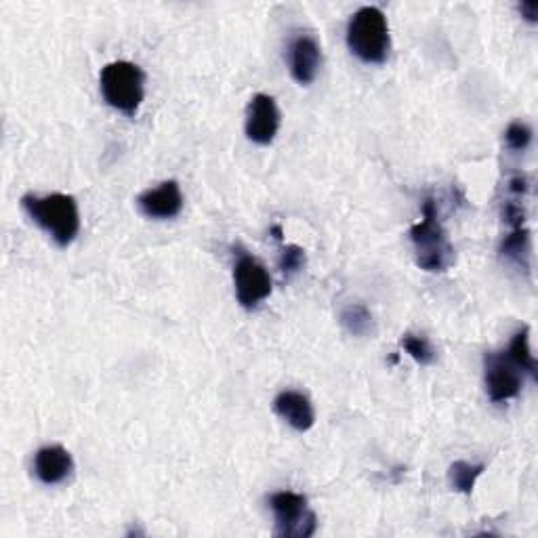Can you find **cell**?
Returning a JSON list of instances; mask_svg holds the SVG:
<instances>
[{"label": "cell", "instance_id": "cell-17", "mask_svg": "<svg viewBox=\"0 0 538 538\" xmlns=\"http://www.w3.org/2000/svg\"><path fill=\"white\" fill-rule=\"evenodd\" d=\"M305 261H307V255H305V248H301L299 244H286L282 248V255H280V261H278V267L282 276L291 278L295 274H299L301 269L305 267Z\"/></svg>", "mask_w": 538, "mask_h": 538}, {"label": "cell", "instance_id": "cell-6", "mask_svg": "<svg viewBox=\"0 0 538 538\" xmlns=\"http://www.w3.org/2000/svg\"><path fill=\"white\" fill-rule=\"evenodd\" d=\"M236 299L244 309H255L261 301L272 295V278L263 263L242 253L234 265Z\"/></svg>", "mask_w": 538, "mask_h": 538}, {"label": "cell", "instance_id": "cell-12", "mask_svg": "<svg viewBox=\"0 0 538 538\" xmlns=\"http://www.w3.org/2000/svg\"><path fill=\"white\" fill-rule=\"evenodd\" d=\"M274 410L280 419L297 431H309L316 423V412L312 402L301 391H282L274 400Z\"/></svg>", "mask_w": 538, "mask_h": 538}, {"label": "cell", "instance_id": "cell-18", "mask_svg": "<svg viewBox=\"0 0 538 538\" xmlns=\"http://www.w3.org/2000/svg\"><path fill=\"white\" fill-rule=\"evenodd\" d=\"M402 347L406 349V354H408L412 360L419 362V364H423V366H427V364H431L433 360H436V351H433L431 343H429L425 337L404 335V337H402Z\"/></svg>", "mask_w": 538, "mask_h": 538}, {"label": "cell", "instance_id": "cell-21", "mask_svg": "<svg viewBox=\"0 0 538 538\" xmlns=\"http://www.w3.org/2000/svg\"><path fill=\"white\" fill-rule=\"evenodd\" d=\"M528 188H530V185H528V177L522 175V173H517V175H513V177L509 179V194L515 196V198L526 196V194H528Z\"/></svg>", "mask_w": 538, "mask_h": 538}, {"label": "cell", "instance_id": "cell-9", "mask_svg": "<svg viewBox=\"0 0 538 538\" xmlns=\"http://www.w3.org/2000/svg\"><path fill=\"white\" fill-rule=\"evenodd\" d=\"M322 66L320 43L309 34H299L288 45V68L299 85H312Z\"/></svg>", "mask_w": 538, "mask_h": 538}, {"label": "cell", "instance_id": "cell-8", "mask_svg": "<svg viewBox=\"0 0 538 538\" xmlns=\"http://www.w3.org/2000/svg\"><path fill=\"white\" fill-rule=\"evenodd\" d=\"M278 129H280V110L276 106V99L265 93L255 95L246 110V124H244L246 137L257 143V146H269V143L276 139Z\"/></svg>", "mask_w": 538, "mask_h": 538}, {"label": "cell", "instance_id": "cell-3", "mask_svg": "<svg viewBox=\"0 0 538 538\" xmlns=\"http://www.w3.org/2000/svg\"><path fill=\"white\" fill-rule=\"evenodd\" d=\"M347 47L364 64H383L391 49L387 17L377 7H362L347 24Z\"/></svg>", "mask_w": 538, "mask_h": 538}, {"label": "cell", "instance_id": "cell-19", "mask_svg": "<svg viewBox=\"0 0 538 538\" xmlns=\"http://www.w3.org/2000/svg\"><path fill=\"white\" fill-rule=\"evenodd\" d=\"M505 143L513 152H524L532 143V129L524 122H511L505 131Z\"/></svg>", "mask_w": 538, "mask_h": 538}, {"label": "cell", "instance_id": "cell-2", "mask_svg": "<svg viewBox=\"0 0 538 538\" xmlns=\"http://www.w3.org/2000/svg\"><path fill=\"white\" fill-rule=\"evenodd\" d=\"M410 240L415 246L417 265L425 272H446L454 261V248L438 219V206L433 198L423 202V219L412 225Z\"/></svg>", "mask_w": 538, "mask_h": 538}, {"label": "cell", "instance_id": "cell-15", "mask_svg": "<svg viewBox=\"0 0 538 538\" xmlns=\"http://www.w3.org/2000/svg\"><path fill=\"white\" fill-rule=\"evenodd\" d=\"M507 358L520 368V372H528V375L536 381L538 379V364H536V358L532 356V349H530V328L528 326H522L517 333L513 335L511 343H509V351H507Z\"/></svg>", "mask_w": 538, "mask_h": 538}, {"label": "cell", "instance_id": "cell-13", "mask_svg": "<svg viewBox=\"0 0 538 538\" xmlns=\"http://www.w3.org/2000/svg\"><path fill=\"white\" fill-rule=\"evenodd\" d=\"M501 257L517 269L530 272V232L526 227H517V230H511V234L503 238Z\"/></svg>", "mask_w": 538, "mask_h": 538}, {"label": "cell", "instance_id": "cell-1", "mask_svg": "<svg viewBox=\"0 0 538 538\" xmlns=\"http://www.w3.org/2000/svg\"><path fill=\"white\" fill-rule=\"evenodd\" d=\"M22 206L28 217L40 227V230H45L57 246L66 248L76 240L80 232V213L74 196L26 194L22 198Z\"/></svg>", "mask_w": 538, "mask_h": 538}, {"label": "cell", "instance_id": "cell-5", "mask_svg": "<svg viewBox=\"0 0 538 538\" xmlns=\"http://www.w3.org/2000/svg\"><path fill=\"white\" fill-rule=\"evenodd\" d=\"M269 509L276 520V536L282 538H309L316 534L318 517L309 509L307 496L282 490L269 496Z\"/></svg>", "mask_w": 538, "mask_h": 538}, {"label": "cell", "instance_id": "cell-20", "mask_svg": "<svg viewBox=\"0 0 538 538\" xmlns=\"http://www.w3.org/2000/svg\"><path fill=\"white\" fill-rule=\"evenodd\" d=\"M501 215L511 230H517V227H526V209L520 200H507L503 204Z\"/></svg>", "mask_w": 538, "mask_h": 538}, {"label": "cell", "instance_id": "cell-22", "mask_svg": "<svg viewBox=\"0 0 538 538\" xmlns=\"http://www.w3.org/2000/svg\"><path fill=\"white\" fill-rule=\"evenodd\" d=\"M520 13H522V17L526 19V22H530V24L538 22V5L536 3H522Z\"/></svg>", "mask_w": 538, "mask_h": 538}, {"label": "cell", "instance_id": "cell-7", "mask_svg": "<svg viewBox=\"0 0 538 538\" xmlns=\"http://www.w3.org/2000/svg\"><path fill=\"white\" fill-rule=\"evenodd\" d=\"M484 385L488 398L501 404L520 396L522 375L507 354H486L484 358Z\"/></svg>", "mask_w": 538, "mask_h": 538}, {"label": "cell", "instance_id": "cell-10", "mask_svg": "<svg viewBox=\"0 0 538 538\" xmlns=\"http://www.w3.org/2000/svg\"><path fill=\"white\" fill-rule=\"evenodd\" d=\"M139 211L150 219H175L183 211V194L177 181H164L154 190H146L139 198Z\"/></svg>", "mask_w": 538, "mask_h": 538}, {"label": "cell", "instance_id": "cell-23", "mask_svg": "<svg viewBox=\"0 0 538 538\" xmlns=\"http://www.w3.org/2000/svg\"><path fill=\"white\" fill-rule=\"evenodd\" d=\"M272 234H274L276 240H280V242L284 240V232H282V227H280V225H274V227H272Z\"/></svg>", "mask_w": 538, "mask_h": 538}, {"label": "cell", "instance_id": "cell-11", "mask_svg": "<svg viewBox=\"0 0 538 538\" xmlns=\"http://www.w3.org/2000/svg\"><path fill=\"white\" fill-rule=\"evenodd\" d=\"M74 471V461L72 454L64 446H45L36 452L34 457V475L36 478L47 484V486H57L64 484Z\"/></svg>", "mask_w": 538, "mask_h": 538}, {"label": "cell", "instance_id": "cell-14", "mask_svg": "<svg viewBox=\"0 0 538 538\" xmlns=\"http://www.w3.org/2000/svg\"><path fill=\"white\" fill-rule=\"evenodd\" d=\"M339 322L347 333L354 337H370V335H375V330H377L375 318H372L370 309L362 303L345 305L339 314Z\"/></svg>", "mask_w": 538, "mask_h": 538}, {"label": "cell", "instance_id": "cell-16", "mask_svg": "<svg viewBox=\"0 0 538 538\" xmlns=\"http://www.w3.org/2000/svg\"><path fill=\"white\" fill-rule=\"evenodd\" d=\"M486 465L484 463H467V461H457L452 463L448 469V482L454 492L461 494H471L478 482L480 475L484 473Z\"/></svg>", "mask_w": 538, "mask_h": 538}, {"label": "cell", "instance_id": "cell-4", "mask_svg": "<svg viewBox=\"0 0 538 538\" xmlns=\"http://www.w3.org/2000/svg\"><path fill=\"white\" fill-rule=\"evenodd\" d=\"M103 99L114 110L135 116L146 97V74L131 61H112L99 74Z\"/></svg>", "mask_w": 538, "mask_h": 538}]
</instances>
